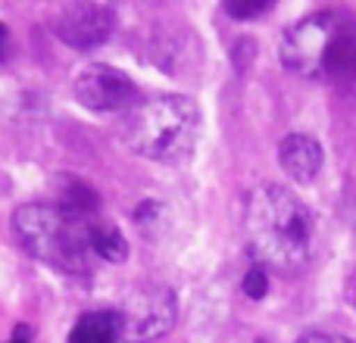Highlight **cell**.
Returning a JSON list of instances; mask_svg holds the SVG:
<instances>
[{"label": "cell", "instance_id": "obj_4", "mask_svg": "<svg viewBox=\"0 0 356 343\" xmlns=\"http://www.w3.org/2000/svg\"><path fill=\"white\" fill-rule=\"evenodd\" d=\"M116 315L122 321L125 340H131V343L160 340L172 331V325L178 319L175 294L169 287H163V284H135L119 300Z\"/></svg>", "mask_w": 356, "mask_h": 343}, {"label": "cell", "instance_id": "obj_9", "mask_svg": "<svg viewBox=\"0 0 356 343\" xmlns=\"http://www.w3.org/2000/svg\"><path fill=\"white\" fill-rule=\"evenodd\" d=\"M278 160H282V169L294 181L307 184L322 169V147L309 135H288L278 147Z\"/></svg>", "mask_w": 356, "mask_h": 343}, {"label": "cell", "instance_id": "obj_6", "mask_svg": "<svg viewBox=\"0 0 356 343\" xmlns=\"http://www.w3.org/2000/svg\"><path fill=\"white\" fill-rule=\"evenodd\" d=\"M75 97L81 106L97 112H131L141 103L138 85L116 66L91 62L75 78Z\"/></svg>", "mask_w": 356, "mask_h": 343}, {"label": "cell", "instance_id": "obj_13", "mask_svg": "<svg viewBox=\"0 0 356 343\" xmlns=\"http://www.w3.org/2000/svg\"><path fill=\"white\" fill-rule=\"evenodd\" d=\"M225 10H228V16H234V19H253L269 10V3H266V0H259V3H253V0H234V3H225Z\"/></svg>", "mask_w": 356, "mask_h": 343}, {"label": "cell", "instance_id": "obj_7", "mask_svg": "<svg viewBox=\"0 0 356 343\" xmlns=\"http://www.w3.org/2000/svg\"><path fill=\"white\" fill-rule=\"evenodd\" d=\"M116 28V12L106 3H69L56 12L54 31L75 50H91L104 44Z\"/></svg>", "mask_w": 356, "mask_h": 343}, {"label": "cell", "instance_id": "obj_11", "mask_svg": "<svg viewBox=\"0 0 356 343\" xmlns=\"http://www.w3.org/2000/svg\"><path fill=\"white\" fill-rule=\"evenodd\" d=\"M91 250H94V256L106 259V262H122V259L129 256V244H125V237L119 234L116 225H106V221H97V225H94Z\"/></svg>", "mask_w": 356, "mask_h": 343}, {"label": "cell", "instance_id": "obj_14", "mask_svg": "<svg viewBox=\"0 0 356 343\" xmlns=\"http://www.w3.org/2000/svg\"><path fill=\"white\" fill-rule=\"evenodd\" d=\"M297 343H350V340L334 337V334H303Z\"/></svg>", "mask_w": 356, "mask_h": 343}, {"label": "cell", "instance_id": "obj_16", "mask_svg": "<svg viewBox=\"0 0 356 343\" xmlns=\"http://www.w3.org/2000/svg\"><path fill=\"white\" fill-rule=\"evenodd\" d=\"M3 50H6V28H3V22H0V56H3Z\"/></svg>", "mask_w": 356, "mask_h": 343}, {"label": "cell", "instance_id": "obj_12", "mask_svg": "<svg viewBox=\"0 0 356 343\" xmlns=\"http://www.w3.org/2000/svg\"><path fill=\"white\" fill-rule=\"evenodd\" d=\"M266 290H269V281H266V271L257 265V269H250V271L244 275V294L250 296V300H263Z\"/></svg>", "mask_w": 356, "mask_h": 343}, {"label": "cell", "instance_id": "obj_8", "mask_svg": "<svg viewBox=\"0 0 356 343\" xmlns=\"http://www.w3.org/2000/svg\"><path fill=\"white\" fill-rule=\"evenodd\" d=\"M322 75L332 78L341 91L356 97V22H341L338 19V31L332 37Z\"/></svg>", "mask_w": 356, "mask_h": 343}, {"label": "cell", "instance_id": "obj_2", "mask_svg": "<svg viewBox=\"0 0 356 343\" xmlns=\"http://www.w3.org/2000/svg\"><path fill=\"white\" fill-rule=\"evenodd\" d=\"M97 221L85 212L50 203H29L13 215V231L29 256L66 271V275H88L94 262L91 234Z\"/></svg>", "mask_w": 356, "mask_h": 343}, {"label": "cell", "instance_id": "obj_5", "mask_svg": "<svg viewBox=\"0 0 356 343\" xmlns=\"http://www.w3.org/2000/svg\"><path fill=\"white\" fill-rule=\"evenodd\" d=\"M338 31V12H313L294 22L282 37V60L291 72L319 78L325 69V56L332 37Z\"/></svg>", "mask_w": 356, "mask_h": 343}, {"label": "cell", "instance_id": "obj_15", "mask_svg": "<svg viewBox=\"0 0 356 343\" xmlns=\"http://www.w3.org/2000/svg\"><path fill=\"white\" fill-rule=\"evenodd\" d=\"M29 337H31V334H29V331H25V328H19V331H16V334H13V340H10V343H31Z\"/></svg>", "mask_w": 356, "mask_h": 343}, {"label": "cell", "instance_id": "obj_3", "mask_svg": "<svg viewBox=\"0 0 356 343\" xmlns=\"http://www.w3.org/2000/svg\"><path fill=\"white\" fill-rule=\"evenodd\" d=\"M125 141L135 153L156 162H181L200 137V110L184 94L141 100L125 116Z\"/></svg>", "mask_w": 356, "mask_h": 343}, {"label": "cell", "instance_id": "obj_10", "mask_svg": "<svg viewBox=\"0 0 356 343\" xmlns=\"http://www.w3.org/2000/svg\"><path fill=\"white\" fill-rule=\"evenodd\" d=\"M122 321L116 309H100V312H85L75 321L72 334L66 343H122Z\"/></svg>", "mask_w": 356, "mask_h": 343}, {"label": "cell", "instance_id": "obj_1", "mask_svg": "<svg viewBox=\"0 0 356 343\" xmlns=\"http://www.w3.org/2000/svg\"><path fill=\"white\" fill-rule=\"evenodd\" d=\"M244 240L259 269L300 271L313 256V212L282 184H259L244 203Z\"/></svg>", "mask_w": 356, "mask_h": 343}]
</instances>
